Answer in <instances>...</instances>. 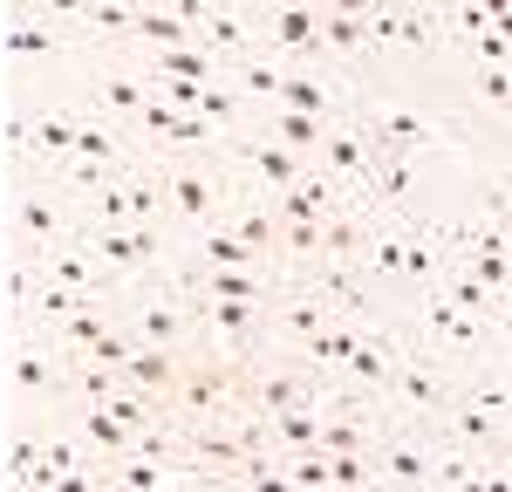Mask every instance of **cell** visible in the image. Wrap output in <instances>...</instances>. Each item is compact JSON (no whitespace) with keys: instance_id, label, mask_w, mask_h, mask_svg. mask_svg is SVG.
Instances as JSON below:
<instances>
[{"instance_id":"cell-1","label":"cell","mask_w":512,"mask_h":492,"mask_svg":"<svg viewBox=\"0 0 512 492\" xmlns=\"http://www.w3.org/2000/svg\"><path fill=\"white\" fill-rule=\"evenodd\" d=\"M369 82H383V89H355V103H349V123L362 130V144L383 158H431V151H444L451 144V117L437 110V103H424L417 89L403 76H369Z\"/></svg>"},{"instance_id":"cell-2","label":"cell","mask_w":512,"mask_h":492,"mask_svg":"<svg viewBox=\"0 0 512 492\" xmlns=\"http://www.w3.org/2000/svg\"><path fill=\"white\" fill-rule=\"evenodd\" d=\"M158 164V185H164V233L185 246L198 240L205 226L226 219V205L239 192V171L226 151H192V158H151Z\"/></svg>"},{"instance_id":"cell-3","label":"cell","mask_w":512,"mask_h":492,"mask_svg":"<svg viewBox=\"0 0 512 492\" xmlns=\"http://www.w3.org/2000/svg\"><path fill=\"white\" fill-rule=\"evenodd\" d=\"M0 219H7V240H14V253H28V260H41L48 246H69V240L82 233L76 199H69L55 178H41L35 164L7 171V199H0Z\"/></svg>"},{"instance_id":"cell-4","label":"cell","mask_w":512,"mask_h":492,"mask_svg":"<svg viewBox=\"0 0 512 492\" xmlns=\"http://www.w3.org/2000/svg\"><path fill=\"white\" fill-rule=\"evenodd\" d=\"M0 397H7V410H62L69 404V356L35 322L0 328Z\"/></svg>"},{"instance_id":"cell-5","label":"cell","mask_w":512,"mask_h":492,"mask_svg":"<svg viewBox=\"0 0 512 492\" xmlns=\"http://www.w3.org/2000/svg\"><path fill=\"white\" fill-rule=\"evenodd\" d=\"M117 322L130 328L144 349H171V356L198 349V308H192V301H178V294L158 287V281L117 287Z\"/></svg>"},{"instance_id":"cell-6","label":"cell","mask_w":512,"mask_h":492,"mask_svg":"<svg viewBox=\"0 0 512 492\" xmlns=\"http://www.w3.org/2000/svg\"><path fill=\"white\" fill-rule=\"evenodd\" d=\"M458 376L465 369L451 363V356H437L424 342H403L396 349V369H390V417H403V424H437V410L451 404Z\"/></svg>"},{"instance_id":"cell-7","label":"cell","mask_w":512,"mask_h":492,"mask_svg":"<svg viewBox=\"0 0 512 492\" xmlns=\"http://www.w3.org/2000/svg\"><path fill=\"white\" fill-rule=\"evenodd\" d=\"M410 308H417V342H424V349H437V356H451L458 369L485 363V356H506L499 322H478V315H465V308H451L437 287H424Z\"/></svg>"},{"instance_id":"cell-8","label":"cell","mask_w":512,"mask_h":492,"mask_svg":"<svg viewBox=\"0 0 512 492\" xmlns=\"http://www.w3.org/2000/svg\"><path fill=\"white\" fill-rule=\"evenodd\" d=\"M239 404V356H219V349H185L178 363V390H171V417L178 424H198V417H226Z\"/></svg>"},{"instance_id":"cell-9","label":"cell","mask_w":512,"mask_h":492,"mask_svg":"<svg viewBox=\"0 0 512 492\" xmlns=\"http://www.w3.org/2000/svg\"><path fill=\"white\" fill-rule=\"evenodd\" d=\"M253 35H260V48L280 55L287 69H321V7H301V0L253 7Z\"/></svg>"},{"instance_id":"cell-10","label":"cell","mask_w":512,"mask_h":492,"mask_svg":"<svg viewBox=\"0 0 512 492\" xmlns=\"http://www.w3.org/2000/svg\"><path fill=\"white\" fill-rule=\"evenodd\" d=\"M362 28H369V55L376 62H390V55H410V62H437V48H444V35H437L431 7H362Z\"/></svg>"},{"instance_id":"cell-11","label":"cell","mask_w":512,"mask_h":492,"mask_svg":"<svg viewBox=\"0 0 512 492\" xmlns=\"http://www.w3.org/2000/svg\"><path fill=\"white\" fill-rule=\"evenodd\" d=\"M315 171L342 192V199H369V171H376V151L362 144L355 123H328L315 144Z\"/></svg>"},{"instance_id":"cell-12","label":"cell","mask_w":512,"mask_h":492,"mask_svg":"<svg viewBox=\"0 0 512 492\" xmlns=\"http://www.w3.org/2000/svg\"><path fill=\"white\" fill-rule=\"evenodd\" d=\"M144 103H151V76L144 69L103 62V69H89V82H82V117H103V123H117V130H130V117Z\"/></svg>"},{"instance_id":"cell-13","label":"cell","mask_w":512,"mask_h":492,"mask_svg":"<svg viewBox=\"0 0 512 492\" xmlns=\"http://www.w3.org/2000/svg\"><path fill=\"white\" fill-rule=\"evenodd\" d=\"M198 308V349H219V356H253L260 349V308L253 301H192Z\"/></svg>"},{"instance_id":"cell-14","label":"cell","mask_w":512,"mask_h":492,"mask_svg":"<svg viewBox=\"0 0 512 492\" xmlns=\"http://www.w3.org/2000/svg\"><path fill=\"white\" fill-rule=\"evenodd\" d=\"M69 48H76V35H69L55 14L0 7V55H21V62H62Z\"/></svg>"},{"instance_id":"cell-15","label":"cell","mask_w":512,"mask_h":492,"mask_svg":"<svg viewBox=\"0 0 512 492\" xmlns=\"http://www.w3.org/2000/svg\"><path fill=\"white\" fill-rule=\"evenodd\" d=\"M48 424H55V410H7V431H0V486H35Z\"/></svg>"},{"instance_id":"cell-16","label":"cell","mask_w":512,"mask_h":492,"mask_svg":"<svg viewBox=\"0 0 512 492\" xmlns=\"http://www.w3.org/2000/svg\"><path fill=\"white\" fill-rule=\"evenodd\" d=\"M260 35H253V7H219V0H205V21H198V55H212L219 69L239 62V55H253Z\"/></svg>"},{"instance_id":"cell-17","label":"cell","mask_w":512,"mask_h":492,"mask_svg":"<svg viewBox=\"0 0 512 492\" xmlns=\"http://www.w3.org/2000/svg\"><path fill=\"white\" fill-rule=\"evenodd\" d=\"M178 363H185V356H171V349H144V342H137V349L117 363V383H123V390H137V397H151L158 410H171Z\"/></svg>"},{"instance_id":"cell-18","label":"cell","mask_w":512,"mask_h":492,"mask_svg":"<svg viewBox=\"0 0 512 492\" xmlns=\"http://www.w3.org/2000/svg\"><path fill=\"white\" fill-rule=\"evenodd\" d=\"M437 267H444V233H437V219L403 226V281H396V301H417V294L437 281Z\"/></svg>"},{"instance_id":"cell-19","label":"cell","mask_w":512,"mask_h":492,"mask_svg":"<svg viewBox=\"0 0 512 492\" xmlns=\"http://www.w3.org/2000/svg\"><path fill=\"white\" fill-rule=\"evenodd\" d=\"M130 48L137 55H164V48H198V35L185 28V14L171 0H144L137 7V28H130Z\"/></svg>"},{"instance_id":"cell-20","label":"cell","mask_w":512,"mask_h":492,"mask_svg":"<svg viewBox=\"0 0 512 492\" xmlns=\"http://www.w3.org/2000/svg\"><path fill=\"white\" fill-rule=\"evenodd\" d=\"M431 287L444 294V301H451V308H465V315H478V322H499V328H506V301H499V294H492L485 281H472L465 267H451V260H444Z\"/></svg>"},{"instance_id":"cell-21","label":"cell","mask_w":512,"mask_h":492,"mask_svg":"<svg viewBox=\"0 0 512 492\" xmlns=\"http://www.w3.org/2000/svg\"><path fill=\"white\" fill-rule=\"evenodd\" d=\"M274 219H328V212H342V192H335V185H328V178H321V171H308V178H301V185H294V192H274Z\"/></svg>"},{"instance_id":"cell-22","label":"cell","mask_w":512,"mask_h":492,"mask_svg":"<svg viewBox=\"0 0 512 492\" xmlns=\"http://www.w3.org/2000/svg\"><path fill=\"white\" fill-rule=\"evenodd\" d=\"M144 76H151V82H198V89H212V82H226V69H219L212 55H198V48H164V55H144Z\"/></svg>"},{"instance_id":"cell-23","label":"cell","mask_w":512,"mask_h":492,"mask_svg":"<svg viewBox=\"0 0 512 492\" xmlns=\"http://www.w3.org/2000/svg\"><path fill=\"white\" fill-rule=\"evenodd\" d=\"M417 164L424 158H376V171H369V205L376 212H410V185H417Z\"/></svg>"},{"instance_id":"cell-24","label":"cell","mask_w":512,"mask_h":492,"mask_svg":"<svg viewBox=\"0 0 512 492\" xmlns=\"http://www.w3.org/2000/svg\"><path fill=\"white\" fill-rule=\"evenodd\" d=\"M69 158H89V164H137V151H130V137H123L117 123L82 117V123H76V144H69Z\"/></svg>"},{"instance_id":"cell-25","label":"cell","mask_w":512,"mask_h":492,"mask_svg":"<svg viewBox=\"0 0 512 492\" xmlns=\"http://www.w3.org/2000/svg\"><path fill=\"white\" fill-rule=\"evenodd\" d=\"M376 431H383V424H369V417H335V410H321V451H376Z\"/></svg>"},{"instance_id":"cell-26","label":"cell","mask_w":512,"mask_h":492,"mask_svg":"<svg viewBox=\"0 0 512 492\" xmlns=\"http://www.w3.org/2000/svg\"><path fill=\"white\" fill-rule=\"evenodd\" d=\"M96 226H130V192L117 185H103L96 199H82V233H96Z\"/></svg>"},{"instance_id":"cell-27","label":"cell","mask_w":512,"mask_h":492,"mask_svg":"<svg viewBox=\"0 0 512 492\" xmlns=\"http://www.w3.org/2000/svg\"><path fill=\"white\" fill-rule=\"evenodd\" d=\"M506 96H512V76L506 69H472V110H506Z\"/></svg>"},{"instance_id":"cell-28","label":"cell","mask_w":512,"mask_h":492,"mask_svg":"<svg viewBox=\"0 0 512 492\" xmlns=\"http://www.w3.org/2000/svg\"><path fill=\"white\" fill-rule=\"evenodd\" d=\"M472 55H478V69H506V28H478Z\"/></svg>"}]
</instances>
